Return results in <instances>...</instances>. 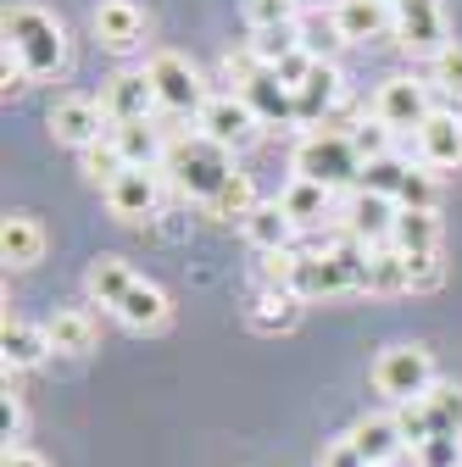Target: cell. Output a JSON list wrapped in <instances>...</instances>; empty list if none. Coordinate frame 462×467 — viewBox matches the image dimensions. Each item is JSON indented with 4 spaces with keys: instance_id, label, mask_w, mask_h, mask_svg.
<instances>
[{
    "instance_id": "obj_1",
    "label": "cell",
    "mask_w": 462,
    "mask_h": 467,
    "mask_svg": "<svg viewBox=\"0 0 462 467\" xmlns=\"http://www.w3.org/2000/svg\"><path fill=\"white\" fill-rule=\"evenodd\" d=\"M0 34H6V50L23 62L28 78L68 73V28L45 6H34V0H12V6L0 12Z\"/></svg>"
},
{
    "instance_id": "obj_2",
    "label": "cell",
    "mask_w": 462,
    "mask_h": 467,
    "mask_svg": "<svg viewBox=\"0 0 462 467\" xmlns=\"http://www.w3.org/2000/svg\"><path fill=\"white\" fill-rule=\"evenodd\" d=\"M162 172H167V184L173 190H184L190 201H201V206H212L228 184H235V150H223V145H212L206 134H179V140H167V161H162Z\"/></svg>"
},
{
    "instance_id": "obj_3",
    "label": "cell",
    "mask_w": 462,
    "mask_h": 467,
    "mask_svg": "<svg viewBox=\"0 0 462 467\" xmlns=\"http://www.w3.org/2000/svg\"><path fill=\"white\" fill-rule=\"evenodd\" d=\"M290 167H296V179L323 184V190H345V184H357V179H362V156H357L352 134H334V129H312V134H301Z\"/></svg>"
},
{
    "instance_id": "obj_4",
    "label": "cell",
    "mask_w": 462,
    "mask_h": 467,
    "mask_svg": "<svg viewBox=\"0 0 462 467\" xmlns=\"http://www.w3.org/2000/svg\"><path fill=\"white\" fill-rule=\"evenodd\" d=\"M223 73L235 78V95L257 111V123H296V89H284L273 67H262L257 56H228Z\"/></svg>"
},
{
    "instance_id": "obj_5",
    "label": "cell",
    "mask_w": 462,
    "mask_h": 467,
    "mask_svg": "<svg viewBox=\"0 0 462 467\" xmlns=\"http://www.w3.org/2000/svg\"><path fill=\"white\" fill-rule=\"evenodd\" d=\"M373 389L390 395L395 406L429 400V389H435V362H429V350H424V345H390L384 357L373 362Z\"/></svg>"
},
{
    "instance_id": "obj_6",
    "label": "cell",
    "mask_w": 462,
    "mask_h": 467,
    "mask_svg": "<svg viewBox=\"0 0 462 467\" xmlns=\"http://www.w3.org/2000/svg\"><path fill=\"white\" fill-rule=\"evenodd\" d=\"M145 73H151V84H156V106H167V111H195V117H201V106L212 100L206 84H201V73L184 62L179 50H156Z\"/></svg>"
},
{
    "instance_id": "obj_7",
    "label": "cell",
    "mask_w": 462,
    "mask_h": 467,
    "mask_svg": "<svg viewBox=\"0 0 462 467\" xmlns=\"http://www.w3.org/2000/svg\"><path fill=\"white\" fill-rule=\"evenodd\" d=\"M429 111H435V106H429V84H418V78H407V73L384 78L379 95H373V117H379L390 134H418Z\"/></svg>"
},
{
    "instance_id": "obj_8",
    "label": "cell",
    "mask_w": 462,
    "mask_h": 467,
    "mask_svg": "<svg viewBox=\"0 0 462 467\" xmlns=\"http://www.w3.org/2000/svg\"><path fill=\"white\" fill-rule=\"evenodd\" d=\"M390 12H395V39L407 45L413 56H429V62H435V56L451 45L440 0H390Z\"/></svg>"
},
{
    "instance_id": "obj_9",
    "label": "cell",
    "mask_w": 462,
    "mask_h": 467,
    "mask_svg": "<svg viewBox=\"0 0 462 467\" xmlns=\"http://www.w3.org/2000/svg\"><path fill=\"white\" fill-rule=\"evenodd\" d=\"M413 145H418V167H429V172L462 167V111L435 106V111L424 117V129L413 134Z\"/></svg>"
},
{
    "instance_id": "obj_10",
    "label": "cell",
    "mask_w": 462,
    "mask_h": 467,
    "mask_svg": "<svg viewBox=\"0 0 462 467\" xmlns=\"http://www.w3.org/2000/svg\"><path fill=\"white\" fill-rule=\"evenodd\" d=\"M195 123H201V134L212 140V145H223V150H240V145H251L257 140V111L240 100V95H212L206 106H201V117H195Z\"/></svg>"
},
{
    "instance_id": "obj_11",
    "label": "cell",
    "mask_w": 462,
    "mask_h": 467,
    "mask_svg": "<svg viewBox=\"0 0 462 467\" xmlns=\"http://www.w3.org/2000/svg\"><path fill=\"white\" fill-rule=\"evenodd\" d=\"M50 134H56V145H73V150H89V145H100V140L111 134V123H106V111H100V100L68 95V100H56V106H50Z\"/></svg>"
},
{
    "instance_id": "obj_12",
    "label": "cell",
    "mask_w": 462,
    "mask_h": 467,
    "mask_svg": "<svg viewBox=\"0 0 462 467\" xmlns=\"http://www.w3.org/2000/svg\"><path fill=\"white\" fill-rule=\"evenodd\" d=\"M100 111H106V123H151V111H156V84L151 73H111L106 89H100Z\"/></svg>"
},
{
    "instance_id": "obj_13",
    "label": "cell",
    "mask_w": 462,
    "mask_h": 467,
    "mask_svg": "<svg viewBox=\"0 0 462 467\" xmlns=\"http://www.w3.org/2000/svg\"><path fill=\"white\" fill-rule=\"evenodd\" d=\"M89 28H95L100 50L129 56V50L145 45V6H140V0H100L95 17H89Z\"/></svg>"
},
{
    "instance_id": "obj_14",
    "label": "cell",
    "mask_w": 462,
    "mask_h": 467,
    "mask_svg": "<svg viewBox=\"0 0 462 467\" xmlns=\"http://www.w3.org/2000/svg\"><path fill=\"white\" fill-rule=\"evenodd\" d=\"M106 195V206H111V217L118 223H145L156 206H162V172H151V167H129L111 190H100Z\"/></svg>"
},
{
    "instance_id": "obj_15",
    "label": "cell",
    "mask_w": 462,
    "mask_h": 467,
    "mask_svg": "<svg viewBox=\"0 0 462 467\" xmlns=\"http://www.w3.org/2000/svg\"><path fill=\"white\" fill-rule=\"evenodd\" d=\"M395 212H401L395 201L357 190L352 206H345V234H352L357 245H368V251H384V245L395 240Z\"/></svg>"
},
{
    "instance_id": "obj_16",
    "label": "cell",
    "mask_w": 462,
    "mask_h": 467,
    "mask_svg": "<svg viewBox=\"0 0 462 467\" xmlns=\"http://www.w3.org/2000/svg\"><path fill=\"white\" fill-rule=\"evenodd\" d=\"M395 28V12L390 0H334V34L345 45H362V39H379Z\"/></svg>"
},
{
    "instance_id": "obj_17",
    "label": "cell",
    "mask_w": 462,
    "mask_h": 467,
    "mask_svg": "<svg viewBox=\"0 0 462 467\" xmlns=\"http://www.w3.org/2000/svg\"><path fill=\"white\" fill-rule=\"evenodd\" d=\"M39 328H45V339H50V350H56V357H89V350H95V339H100L95 317H89V312H79V306L50 312Z\"/></svg>"
},
{
    "instance_id": "obj_18",
    "label": "cell",
    "mask_w": 462,
    "mask_h": 467,
    "mask_svg": "<svg viewBox=\"0 0 462 467\" xmlns=\"http://www.w3.org/2000/svg\"><path fill=\"white\" fill-rule=\"evenodd\" d=\"M39 256H45V228H39V217L12 212L6 223H0V262H6L12 273H23V267H34Z\"/></svg>"
},
{
    "instance_id": "obj_19",
    "label": "cell",
    "mask_w": 462,
    "mask_h": 467,
    "mask_svg": "<svg viewBox=\"0 0 462 467\" xmlns=\"http://www.w3.org/2000/svg\"><path fill=\"white\" fill-rule=\"evenodd\" d=\"M111 145H118V156L129 167L162 172V161H167V134L156 123H111Z\"/></svg>"
},
{
    "instance_id": "obj_20",
    "label": "cell",
    "mask_w": 462,
    "mask_h": 467,
    "mask_svg": "<svg viewBox=\"0 0 462 467\" xmlns=\"http://www.w3.org/2000/svg\"><path fill=\"white\" fill-rule=\"evenodd\" d=\"M134 284H140V278H134V267H129L123 256H95V262L84 267V296L100 301V306H111V312L123 306V296H129Z\"/></svg>"
},
{
    "instance_id": "obj_21",
    "label": "cell",
    "mask_w": 462,
    "mask_h": 467,
    "mask_svg": "<svg viewBox=\"0 0 462 467\" xmlns=\"http://www.w3.org/2000/svg\"><path fill=\"white\" fill-rule=\"evenodd\" d=\"M345 440L362 451L368 467H390L401 451H407V440H401L395 418H362V423H352V434H345Z\"/></svg>"
},
{
    "instance_id": "obj_22",
    "label": "cell",
    "mask_w": 462,
    "mask_h": 467,
    "mask_svg": "<svg viewBox=\"0 0 462 467\" xmlns=\"http://www.w3.org/2000/svg\"><path fill=\"white\" fill-rule=\"evenodd\" d=\"M301 296L296 289H257V301H251V328L257 334H290L301 323Z\"/></svg>"
},
{
    "instance_id": "obj_23",
    "label": "cell",
    "mask_w": 462,
    "mask_h": 467,
    "mask_svg": "<svg viewBox=\"0 0 462 467\" xmlns=\"http://www.w3.org/2000/svg\"><path fill=\"white\" fill-rule=\"evenodd\" d=\"M0 357H6L12 373L17 368H34V362L50 357V339H45V328H34V323H23V317L6 312V323H0Z\"/></svg>"
},
{
    "instance_id": "obj_24",
    "label": "cell",
    "mask_w": 462,
    "mask_h": 467,
    "mask_svg": "<svg viewBox=\"0 0 462 467\" xmlns=\"http://www.w3.org/2000/svg\"><path fill=\"white\" fill-rule=\"evenodd\" d=\"M118 317H123L129 328H140V334H156V328L173 317V301H167V289H156L151 278H140V284L129 289V296H123Z\"/></svg>"
},
{
    "instance_id": "obj_25",
    "label": "cell",
    "mask_w": 462,
    "mask_h": 467,
    "mask_svg": "<svg viewBox=\"0 0 462 467\" xmlns=\"http://www.w3.org/2000/svg\"><path fill=\"white\" fill-rule=\"evenodd\" d=\"M401 256H424V251H440V217L435 206L413 212V206H401L395 212V240H390Z\"/></svg>"
},
{
    "instance_id": "obj_26",
    "label": "cell",
    "mask_w": 462,
    "mask_h": 467,
    "mask_svg": "<svg viewBox=\"0 0 462 467\" xmlns=\"http://www.w3.org/2000/svg\"><path fill=\"white\" fill-rule=\"evenodd\" d=\"M329 201H334V190L307 184V179H290V184H284V195H278L284 217H290L296 228H318V223L329 217Z\"/></svg>"
},
{
    "instance_id": "obj_27",
    "label": "cell",
    "mask_w": 462,
    "mask_h": 467,
    "mask_svg": "<svg viewBox=\"0 0 462 467\" xmlns=\"http://www.w3.org/2000/svg\"><path fill=\"white\" fill-rule=\"evenodd\" d=\"M334 100H340V73H334L329 62H318L312 78L296 89V123H323Z\"/></svg>"
},
{
    "instance_id": "obj_28",
    "label": "cell",
    "mask_w": 462,
    "mask_h": 467,
    "mask_svg": "<svg viewBox=\"0 0 462 467\" xmlns=\"http://www.w3.org/2000/svg\"><path fill=\"white\" fill-rule=\"evenodd\" d=\"M290 234H296V223L284 217L278 201H262V206L246 217V240H251L257 251H290Z\"/></svg>"
},
{
    "instance_id": "obj_29",
    "label": "cell",
    "mask_w": 462,
    "mask_h": 467,
    "mask_svg": "<svg viewBox=\"0 0 462 467\" xmlns=\"http://www.w3.org/2000/svg\"><path fill=\"white\" fill-rule=\"evenodd\" d=\"M362 289H368V296H401V289H413L407 256H401L395 245L373 251V256H368V273H362Z\"/></svg>"
},
{
    "instance_id": "obj_30",
    "label": "cell",
    "mask_w": 462,
    "mask_h": 467,
    "mask_svg": "<svg viewBox=\"0 0 462 467\" xmlns=\"http://www.w3.org/2000/svg\"><path fill=\"white\" fill-rule=\"evenodd\" d=\"M407 179H413V161H401V156H379V161H362L357 190L384 195V201H401V184H407Z\"/></svg>"
},
{
    "instance_id": "obj_31",
    "label": "cell",
    "mask_w": 462,
    "mask_h": 467,
    "mask_svg": "<svg viewBox=\"0 0 462 467\" xmlns=\"http://www.w3.org/2000/svg\"><path fill=\"white\" fill-rule=\"evenodd\" d=\"M79 167H84V179L89 184H100V190H111L129 172V161L118 156V145H111V134L100 140V145H89V150H79Z\"/></svg>"
},
{
    "instance_id": "obj_32",
    "label": "cell",
    "mask_w": 462,
    "mask_h": 467,
    "mask_svg": "<svg viewBox=\"0 0 462 467\" xmlns=\"http://www.w3.org/2000/svg\"><path fill=\"white\" fill-rule=\"evenodd\" d=\"M296 6H301V0H246V23H251V34L296 28Z\"/></svg>"
},
{
    "instance_id": "obj_33",
    "label": "cell",
    "mask_w": 462,
    "mask_h": 467,
    "mask_svg": "<svg viewBox=\"0 0 462 467\" xmlns=\"http://www.w3.org/2000/svg\"><path fill=\"white\" fill-rule=\"evenodd\" d=\"M395 429L401 440H407L413 451L435 440V412H429V400H407V406H395Z\"/></svg>"
},
{
    "instance_id": "obj_34",
    "label": "cell",
    "mask_w": 462,
    "mask_h": 467,
    "mask_svg": "<svg viewBox=\"0 0 462 467\" xmlns=\"http://www.w3.org/2000/svg\"><path fill=\"white\" fill-rule=\"evenodd\" d=\"M429 89H440V95L462 100V45H457V39L435 56V62H429Z\"/></svg>"
},
{
    "instance_id": "obj_35",
    "label": "cell",
    "mask_w": 462,
    "mask_h": 467,
    "mask_svg": "<svg viewBox=\"0 0 462 467\" xmlns=\"http://www.w3.org/2000/svg\"><path fill=\"white\" fill-rule=\"evenodd\" d=\"M257 206H262V201H257L251 179H246V172H235V184H228V190H223V195H217V201H212L206 212H212V217H240V223H246V217H251Z\"/></svg>"
},
{
    "instance_id": "obj_36",
    "label": "cell",
    "mask_w": 462,
    "mask_h": 467,
    "mask_svg": "<svg viewBox=\"0 0 462 467\" xmlns=\"http://www.w3.org/2000/svg\"><path fill=\"white\" fill-rule=\"evenodd\" d=\"M257 278L262 289H290L296 284V267H301V251H257Z\"/></svg>"
},
{
    "instance_id": "obj_37",
    "label": "cell",
    "mask_w": 462,
    "mask_h": 467,
    "mask_svg": "<svg viewBox=\"0 0 462 467\" xmlns=\"http://www.w3.org/2000/svg\"><path fill=\"white\" fill-rule=\"evenodd\" d=\"M429 412H435V434H462V389L435 384L429 389Z\"/></svg>"
},
{
    "instance_id": "obj_38",
    "label": "cell",
    "mask_w": 462,
    "mask_h": 467,
    "mask_svg": "<svg viewBox=\"0 0 462 467\" xmlns=\"http://www.w3.org/2000/svg\"><path fill=\"white\" fill-rule=\"evenodd\" d=\"M413 456H418V467H462V434H435Z\"/></svg>"
},
{
    "instance_id": "obj_39",
    "label": "cell",
    "mask_w": 462,
    "mask_h": 467,
    "mask_svg": "<svg viewBox=\"0 0 462 467\" xmlns=\"http://www.w3.org/2000/svg\"><path fill=\"white\" fill-rule=\"evenodd\" d=\"M352 145H357V156H362V161H379V156H390V129L373 117V123H362V129L352 134Z\"/></svg>"
},
{
    "instance_id": "obj_40",
    "label": "cell",
    "mask_w": 462,
    "mask_h": 467,
    "mask_svg": "<svg viewBox=\"0 0 462 467\" xmlns=\"http://www.w3.org/2000/svg\"><path fill=\"white\" fill-rule=\"evenodd\" d=\"M0 440H6V451H17V440H23V400H17L12 384L0 395Z\"/></svg>"
},
{
    "instance_id": "obj_41",
    "label": "cell",
    "mask_w": 462,
    "mask_h": 467,
    "mask_svg": "<svg viewBox=\"0 0 462 467\" xmlns=\"http://www.w3.org/2000/svg\"><path fill=\"white\" fill-rule=\"evenodd\" d=\"M407 278H413V289H440V278H446V262H440V251L407 256Z\"/></svg>"
},
{
    "instance_id": "obj_42",
    "label": "cell",
    "mask_w": 462,
    "mask_h": 467,
    "mask_svg": "<svg viewBox=\"0 0 462 467\" xmlns=\"http://www.w3.org/2000/svg\"><path fill=\"white\" fill-rule=\"evenodd\" d=\"M323 467H368V462H362V451H357L352 440H334V445L323 451Z\"/></svg>"
},
{
    "instance_id": "obj_43",
    "label": "cell",
    "mask_w": 462,
    "mask_h": 467,
    "mask_svg": "<svg viewBox=\"0 0 462 467\" xmlns=\"http://www.w3.org/2000/svg\"><path fill=\"white\" fill-rule=\"evenodd\" d=\"M23 84H28V73H23V62H17V56L6 50V62H0V89L12 95V89H23Z\"/></svg>"
},
{
    "instance_id": "obj_44",
    "label": "cell",
    "mask_w": 462,
    "mask_h": 467,
    "mask_svg": "<svg viewBox=\"0 0 462 467\" xmlns=\"http://www.w3.org/2000/svg\"><path fill=\"white\" fill-rule=\"evenodd\" d=\"M0 467H50V462H45V456H34V451H23V445H17V451H6V456H0Z\"/></svg>"
}]
</instances>
